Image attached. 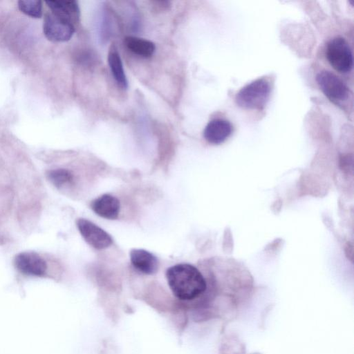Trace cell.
I'll use <instances>...</instances> for the list:
<instances>
[{"label":"cell","instance_id":"cell-10","mask_svg":"<svg viewBox=\"0 0 354 354\" xmlns=\"http://www.w3.org/2000/svg\"><path fill=\"white\" fill-rule=\"evenodd\" d=\"M93 212L100 216L107 219H115L120 212V205L118 199L110 194H103L91 203Z\"/></svg>","mask_w":354,"mask_h":354},{"label":"cell","instance_id":"cell-14","mask_svg":"<svg viewBox=\"0 0 354 354\" xmlns=\"http://www.w3.org/2000/svg\"><path fill=\"white\" fill-rule=\"evenodd\" d=\"M19 9L32 18H40L42 15V3L39 0H21L18 1Z\"/></svg>","mask_w":354,"mask_h":354},{"label":"cell","instance_id":"cell-12","mask_svg":"<svg viewBox=\"0 0 354 354\" xmlns=\"http://www.w3.org/2000/svg\"><path fill=\"white\" fill-rule=\"evenodd\" d=\"M108 63L111 73L118 85L122 89L128 87V81L122 62L116 47L112 45L108 53Z\"/></svg>","mask_w":354,"mask_h":354},{"label":"cell","instance_id":"cell-6","mask_svg":"<svg viewBox=\"0 0 354 354\" xmlns=\"http://www.w3.org/2000/svg\"><path fill=\"white\" fill-rule=\"evenodd\" d=\"M77 228L86 243L97 250L108 248L112 244L111 236L93 222L84 219L77 220Z\"/></svg>","mask_w":354,"mask_h":354},{"label":"cell","instance_id":"cell-1","mask_svg":"<svg viewBox=\"0 0 354 354\" xmlns=\"http://www.w3.org/2000/svg\"><path fill=\"white\" fill-rule=\"evenodd\" d=\"M168 285L174 294L182 301H192L201 297L207 288L205 278L195 266L180 263L169 268L166 272Z\"/></svg>","mask_w":354,"mask_h":354},{"label":"cell","instance_id":"cell-13","mask_svg":"<svg viewBox=\"0 0 354 354\" xmlns=\"http://www.w3.org/2000/svg\"><path fill=\"white\" fill-rule=\"evenodd\" d=\"M124 44L133 53L142 57H151L156 50V46L153 41L135 36H127L124 39Z\"/></svg>","mask_w":354,"mask_h":354},{"label":"cell","instance_id":"cell-4","mask_svg":"<svg viewBox=\"0 0 354 354\" xmlns=\"http://www.w3.org/2000/svg\"><path fill=\"white\" fill-rule=\"evenodd\" d=\"M316 79L321 90L334 103L340 104L348 98L349 90L346 85L330 71H321Z\"/></svg>","mask_w":354,"mask_h":354},{"label":"cell","instance_id":"cell-15","mask_svg":"<svg viewBox=\"0 0 354 354\" xmlns=\"http://www.w3.org/2000/svg\"><path fill=\"white\" fill-rule=\"evenodd\" d=\"M50 181L56 187H61L70 183L73 179L71 173L65 169L50 170L47 174Z\"/></svg>","mask_w":354,"mask_h":354},{"label":"cell","instance_id":"cell-5","mask_svg":"<svg viewBox=\"0 0 354 354\" xmlns=\"http://www.w3.org/2000/svg\"><path fill=\"white\" fill-rule=\"evenodd\" d=\"M43 32L45 37L53 42H65L71 39L75 33L74 25L53 13L45 15Z\"/></svg>","mask_w":354,"mask_h":354},{"label":"cell","instance_id":"cell-7","mask_svg":"<svg viewBox=\"0 0 354 354\" xmlns=\"http://www.w3.org/2000/svg\"><path fill=\"white\" fill-rule=\"evenodd\" d=\"M15 265L19 272L30 276H44L47 270L45 260L35 252L18 254L15 258Z\"/></svg>","mask_w":354,"mask_h":354},{"label":"cell","instance_id":"cell-3","mask_svg":"<svg viewBox=\"0 0 354 354\" xmlns=\"http://www.w3.org/2000/svg\"><path fill=\"white\" fill-rule=\"evenodd\" d=\"M326 55L328 62L337 71L348 73L353 67V54L348 42L342 37L331 39L327 45Z\"/></svg>","mask_w":354,"mask_h":354},{"label":"cell","instance_id":"cell-11","mask_svg":"<svg viewBox=\"0 0 354 354\" xmlns=\"http://www.w3.org/2000/svg\"><path fill=\"white\" fill-rule=\"evenodd\" d=\"M130 259L133 267L139 272L152 274L158 269V261L151 252L143 249H133L130 252Z\"/></svg>","mask_w":354,"mask_h":354},{"label":"cell","instance_id":"cell-9","mask_svg":"<svg viewBox=\"0 0 354 354\" xmlns=\"http://www.w3.org/2000/svg\"><path fill=\"white\" fill-rule=\"evenodd\" d=\"M51 13L74 25L80 19V11L77 1H47Z\"/></svg>","mask_w":354,"mask_h":354},{"label":"cell","instance_id":"cell-2","mask_svg":"<svg viewBox=\"0 0 354 354\" xmlns=\"http://www.w3.org/2000/svg\"><path fill=\"white\" fill-rule=\"evenodd\" d=\"M271 87L265 78L257 79L241 88L235 97L240 107L248 109H261L269 99Z\"/></svg>","mask_w":354,"mask_h":354},{"label":"cell","instance_id":"cell-8","mask_svg":"<svg viewBox=\"0 0 354 354\" xmlns=\"http://www.w3.org/2000/svg\"><path fill=\"white\" fill-rule=\"evenodd\" d=\"M232 126L223 119H214L206 125L203 136L209 143L218 145L223 142L232 133Z\"/></svg>","mask_w":354,"mask_h":354}]
</instances>
